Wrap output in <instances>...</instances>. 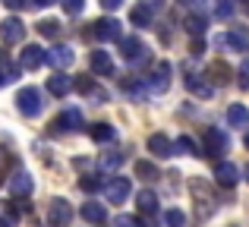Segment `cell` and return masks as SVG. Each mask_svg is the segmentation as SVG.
Listing matches in <instances>:
<instances>
[{"mask_svg": "<svg viewBox=\"0 0 249 227\" xmlns=\"http://www.w3.org/2000/svg\"><path fill=\"white\" fill-rule=\"evenodd\" d=\"M44 60H48L54 70H67V67H73L76 54H73V48H70V44H54L51 51H44Z\"/></svg>", "mask_w": 249, "mask_h": 227, "instance_id": "3", "label": "cell"}, {"mask_svg": "<svg viewBox=\"0 0 249 227\" xmlns=\"http://www.w3.org/2000/svg\"><path fill=\"white\" fill-rule=\"evenodd\" d=\"M180 3H196V0H180Z\"/></svg>", "mask_w": 249, "mask_h": 227, "instance_id": "44", "label": "cell"}, {"mask_svg": "<svg viewBox=\"0 0 249 227\" xmlns=\"http://www.w3.org/2000/svg\"><path fill=\"white\" fill-rule=\"evenodd\" d=\"M218 44L233 48V51H249V29H233V32H227V35L218 38Z\"/></svg>", "mask_w": 249, "mask_h": 227, "instance_id": "9", "label": "cell"}, {"mask_svg": "<svg viewBox=\"0 0 249 227\" xmlns=\"http://www.w3.org/2000/svg\"><path fill=\"white\" fill-rule=\"evenodd\" d=\"M44 63V48L41 44H29V48L22 51V57H19V67L22 70H38Z\"/></svg>", "mask_w": 249, "mask_h": 227, "instance_id": "10", "label": "cell"}, {"mask_svg": "<svg viewBox=\"0 0 249 227\" xmlns=\"http://www.w3.org/2000/svg\"><path fill=\"white\" fill-rule=\"evenodd\" d=\"M0 227H10V218H0Z\"/></svg>", "mask_w": 249, "mask_h": 227, "instance_id": "43", "label": "cell"}, {"mask_svg": "<svg viewBox=\"0 0 249 227\" xmlns=\"http://www.w3.org/2000/svg\"><path fill=\"white\" fill-rule=\"evenodd\" d=\"M114 224H117V227H145V224L139 221V218H133V215H117V218H114Z\"/></svg>", "mask_w": 249, "mask_h": 227, "instance_id": "31", "label": "cell"}, {"mask_svg": "<svg viewBox=\"0 0 249 227\" xmlns=\"http://www.w3.org/2000/svg\"><path fill=\"white\" fill-rule=\"evenodd\" d=\"M227 152V136L221 133V129H205V148H202V155H212V158H218V155Z\"/></svg>", "mask_w": 249, "mask_h": 227, "instance_id": "6", "label": "cell"}, {"mask_svg": "<svg viewBox=\"0 0 249 227\" xmlns=\"http://www.w3.org/2000/svg\"><path fill=\"white\" fill-rule=\"evenodd\" d=\"M91 73L95 76H114V60L107 51H91Z\"/></svg>", "mask_w": 249, "mask_h": 227, "instance_id": "11", "label": "cell"}, {"mask_svg": "<svg viewBox=\"0 0 249 227\" xmlns=\"http://www.w3.org/2000/svg\"><path fill=\"white\" fill-rule=\"evenodd\" d=\"M120 3H123V0H101L104 10H120Z\"/></svg>", "mask_w": 249, "mask_h": 227, "instance_id": "40", "label": "cell"}, {"mask_svg": "<svg viewBox=\"0 0 249 227\" xmlns=\"http://www.w3.org/2000/svg\"><path fill=\"white\" fill-rule=\"evenodd\" d=\"M246 145H249V133H246Z\"/></svg>", "mask_w": 249, "mask_h": 227, "instance_id": "46", "label": "cell"}, {"mask_svg": "<svg viewBox=\"0 0 249 227\" xmlns=\"http://www.w3.org/2000/svg\"><path fill=\"white\" fill-rule=\"evenodd\" d=\"M136 205H139L142 215H155V211H158V196H155L152 190H142L139 196H136Z\"/></svg>", "mask_w": 249, "mask_h": 227, "instance_id": "19", "label": "cell"}, {"mask_svg": "<svg viewBox=\"0 0 249 227\" xmlns=\"http://www.w3.org/2000/svg\"><path fill=\"white\" fill-rule=\"evenodd\" d=\"M70 88H73V79H70L67 73H54V76L48 79V92H51V95H57V98H63Z\"/></svg>", "mask_w": 249, "mask_h": 227, "instance_id": "17", "label": "cell"}, {"mask_svg": "<svg viewBox=\"0 0 249 227\" xmlns=\"http://www.w3.org/2000/svg\"><path fill=\"white\" fill-rule=\"evenodd\" d=\"M76 88H79V92H91L95 82H91V79H79V82H76Z\"/></svg>", "mask_w": 249, "mask_h": 227, "instance_id": "38", "label": "cell"}, {"mask_svg": "<svg viewBox=\"0 0 249 227\" xmlns=\"http://www.w3.org/2000/svg\"><path fill=\"white\" fill-rule=\"evenodd\" d=\"M79 186H82L85 192H98V190H101L104 183H101V180H98V177H82V180H79Z\"/></svg>", "mask_w": 249, "mask_h": 227, "instance_id": "33", "label": "cell"}, {"mask_svg": "<svg viewBox=\"0 0 249 227\" xmlns=\"http://www.w3.org/2000/svg\"><path fill=\"white\" fill-rule=\"evenodd\" d=\"M186 88L196 95V98H212V92H214V88L208 86L202 76H196V73H193V76H186Z\"/></svg>", "mask_w": 249, "mask_h": 227, "instance_id": "18", "label": "cell"}, {"mask_svg": "<svg viewBox=\"0 0 249 227\" xmlns=\"http://www.w3.org/2000/svg\"><path fill=\"white\" fill-rule=\"evenodd\" d=\"M57 133H73V129H79L82 126V114L79 111H63L60 117H57Z\"/></svg>", "mask_w": 249, "mask_h": 227, "instance_id": "16", "label": "cell"}, {"mask_svg": "<svg viewBox=\"0 0 249 227\" xmlns=\"http://www.w3.org/2000/svg\"><path fill=\"white\" fill-rule=\"evenodd\" d=\"M48 3H54V0H32V6H48Z\"/></svg>", "mask_w": 249, "mask_h": 227, "instance_id": "42", "label": "cell"}, {"mask_svg": "<svg viewBox=\"0 0 249 227\" xmlns=\"http://www.w3.org/2000/svg\"><path fill=\"white\" fill-rule=\"evenodd\" d=\"M16 107H19V114H25V117H38V114H41V107H44L41 92H38L35 86L19 88V92H16Z\"/></svg>", "mask_w": 249, "mask_h": 227, "instance_id": "1", "label": "cell"}, {"mask_svg": "<svg viewBox=\"0 0 249 227\" xmlns=\"http://www.w3.org/2000/svg\"><path fill=\"white\" fill-rule=\"evenodd\" d=\"M79 215L85 218V221H91V224H104V205H98V202H85Z\"/></svg>", "mask_w": 249, "mask_h": 227, "instance_id": "23", "label": "cell"}, {"mask_svg": "<svg viewBox=\"0 0 249 227\" xmlns=\"http://www.w3.org/2000/svg\"><path fill=\"white\" fill-rule=\"evenodd\" d=\"M227 123H231V126H246L249 123V107L246 105H231L227 107Z\"/></svg>", "mask_w": 249, "mask_h": 227, "instance_id": "21", "label": "cell"}, {"mask_svg": "<svg viewBox=\"0 0 249 227\" xmlns=\"http://www.w3.org/2000/svg\"><path fill=\"white\" fill-rule=\"evenodd\" d=\"M117 136V129L110 126V123H95V126H91V139L95 142H110Z\"/></svg>", "mask_w": 249, "mask_h": 227, "instance_id": "25", "label": "cell"}, {"mask_svg": "<svg viewBox=\"0 0 249 227\" xmlns=\"http://www.w3.org/2000/svg\"><path fill=\"white\" fill-rule=\"evenodd\" d=\"M174 152H180V155H202V152H199V145H196L189 136H180V139L174 142Z\"/></svg>", "mask_w": 249, "mask_h": 227, "instance_id": "26", "label": "cell"}, {"mask_svg": "<svg viewBox=\"0 0 249 227\" xmlns=\"http://www.w3.org/2000/svg\"><path fill=\"white\" fill-rule=\"evenodd\" d=\"M186 32L189 35H196V38H202L205 35V16H199V13H193V16H186Z\"/></svg>", "mask_w": 249, "mask_h": 227, "instance_id": "24", "label": "cell"}, {"mask_svg": "<svg viewBox=\"0 0 249 227\" xmlns=\"http://www.w3.org/2000/svg\"><path fill=\"white\" fill-rule=\"evenodd\" d=\"M10 10H22V6H29V0H3Z\"/></svg>", "mask_w": 249, "mask_h": 227, "instance_id": "39", "label": "cell"}, {"mask_svg": "<svg viewBox=\"0 0 249 227\" xmlns=\"http://www.w3.org/2000/svg\"><path fill=\"white\" fill-rule=\"evenodd\" d=\"M63 10H67L70 16H79L85 10V0H63Z\"/></svg>", "mask_w": 249, "mask_h": 227, "instance_id": "34", "label": "cell"}, {"mask_svg": "<svg viewBox=\"0 0 249 227\" xmlns=\"http://www.w3.org/2000/svg\"><path fill=\"white\" fill-rule=\"evenodd\" d=\"M16 79V70L13 67H0V86H6V82Z\"/></svg>", "mask_w": 249, "mask_h": 227, "instance_id": "36", "label": "cell"}, {"mask_svg": "<svg viewBox=\"0 0 249 227\" xmlns=\"http://www.w3.org/2000/svg\"><path fill=\"white\" fill-rule=\"evenodd\" d=\"M136 177H142V180H155V177H158V171H155L152 161H136Z\"/></svg>", "mask_w": 249, "mask_h": 227, "instance_id": "27", "label": "cell"}, {"mask_svg": "<svg viewBox=\"0 0 249 227\" xmlns=\"http://www.w3.org/2000/svg\"><path fill=\"white\" fill-rule=\"evenodd\" d=\"M214 180H218L221 186H233L240 180V171H237V164H231V161H221L218 167H214Z\"/></svg>", "mask_w": 249, "mask_h": 227, "instance_id": "14", "label": "cell"}, {"mask_svg": "<svg viewBox=\"0 0 249 227\" xmlns=\"http://www.w3.org/2000/svg\"><path fill=\"white\" fill-rule=\"evenodd\" d=\"M237 86L240 88H249V60L240 63V70H237Z\"/></svg>", "mask_w": 249, "mask_h": 227, "instance_id": "32", "label": "cell"}, {"mask_svg": "<svg viewBox=\"0 0 249 227\" xmlns=\"http://www.w3.org/2000/svg\"><path fill=\"white\" fill-rule=\"evenodd\" d=\"M148 152H152L155 158H170V155H174V142H170L164 133H155L152 139H148Z\"/></svg>", "mask_w": 249, "mask_h": 227, "instance_id": "12", "label": "cell"}, {"mask_svg": "<svg viewBox=\"0 0 249 227\" xmlns=\"http://www.w3.org/2000/svg\"><path fill=\"white\" fill-rule=\"evenodd\" d=\"M48 221H51V227H70V221H73V205L57 196L48 209Z\"/></svg>", "mask_w": 249, "mask_h": 227, "instance_id": "2", "label": "cell"}, {"mask_svg": "<svg viewBox=\"0 0 249 227\" xmlns=\"http://www.w3.org/2000/svg\"><path fill=\"white\" fill-rule=\"evenodd\" d=\"M129 22L133 25H152V6L148 3H139V6H133V13H129Z\"/></svg>", "mask_w": 249, "mask_h": 227, "instance_id": "22", "label": "cell"}, {"mask_svg": "<svg viewBox=\"0 0 249 227\" xmlns=\"http://www.w3.org/2000/svg\"><path fill=\"white\" fill-rule=\"evenodd\" d=\"M189 51H193V54H196V57H199V54H202V51H205V44H202V41H199V38H196V41H193V44H189Z\"/></svg>", "mask_w": 249, "mask_h": 227, "instance_id": "41", "label": "cell"}, {"mask_svg": "<svg viewBox=\"0 0 249 227\" xmlns=\"http://www.w3.org/2000/svg\"><path fill=\"white\" fill-rule=\"evenodd\" d=\"M91 35L98 41H120V22L117 19H98V22H91Z\"/></svg>", "mask_w": 249, "mask_h": 227, "instance_id": "5", "label": "cell"}, {"mask_svg": "<svg viewBox=\"0 0 249 227\" xmlns=\"http://www.w3.org/2000/svg\"><path fill=\"white\" fill-rule=\"evenodd\" d=\"M208 76H212V82H218V86H227V82H231V67H227L224 60H214L212 67H208Z\"/></svg>", "mask_w": 249, "mask_h": 227, "instance_id": "20", "label": "cell"}, {"mask_svg": "<svg viewBox=\"0 0 249 227\" xmlns=\"http://www.w3.org/2000/svg\"><path fill=\"white\" fill-rule=\"evenodd\" d=\"M123 161V155L120 152H114V155H107V158H101V167H117Z\"/></svg>", "mask_w": 249, "mask_h": 227, "instance_id": "37", "label": "cell"}, {"mask_svg": "<svg viewBox=\"0 0 249 227\" xmlns=\"http://www.w3.org/2000/svg\"><path fill=\"white\" fill-rule=\"evenodd\" d=\"M246 180H249V164H246Z\"/></svg>", "mask_w": 249, "mask_h": 227, "instance_id": "45", "label": "cell"}, {"mask_svg": "<svg viewBox=\"0 0 249 227\" xmlns=\"http://www.w3.org/2000/svg\"><path fill=\"white\" fill-rule=\"evenodd\" d=\"M38 32H41L44 38H57V35H60V22H54V19H41V22H38Z\"/></svg>", "mask_w": 249, "mask_h": 227, "instance_id": "28", "label": "cell"}, {"mask_svg": "<svg viewBox=\"0 0 249 227\" xmlns=\"http://www.w3.org/2000/svg\"><path fill=\"white\" fill-rule=\"evenodd\" d=\"M164 224L167 227H183V224H186V215H183L180 209H170L167 215H164Z\"/></svg>", "mask_w": 249, "mask_h": 227, "instance_id": "30", "label": "cell"}, {"mask_svg": "<svg viewBox=\"0 0 249 227\" xmlns=\"http://www.w3.org/2000/svg\"><path fill=\"white\" fill-rule=\"evenodd\" d=\"M22 35H25V25L19 22L16 16H13V19H3V25H0V41H3V44L22 41Z\"/></svg>", "mask_w": 249, "mask_h": 227, "instance_id": "7", "label": "cell"}, {"mask_svg": "<svg viewBox=\"0 0 249 227\" xmlns=\"http://www.w3.org/2000/svg\"><path fill=\"white\" fill-rule=\"evenodd\" d=\"M13 164V155L6 152V148H0V183H3V177H6V167Z\"/></svg>", "mask_w": 249, "mask_h": 227, "instance_id": "35", "label": "cell"}, {"mask_svg": "<svg viewBox=\"0 0 249 227\" xmlns=\"http://www.w3.org/2000/svg\"><path fill=\"white\" fill-rule=\"evenodd\" d=\"M32 190H35V183H32L29 174L16 171V174L10 177V192H13V196H32Z\"/></svg>", "mask_w": 249, "mask_h": 227, "instance_id": "15", "label": "cell"}, {"mask_svg": "<svg viewBox=\"0 0 249 227\" xmlns=\"http://www.w3.org/2000/svg\"><path fill=\"white\" fill-rule=\"evenodd\" d=\"M167 86H170V63H158L152 79H148V88L152 92H167Z\"/></svg>", "mask_w": 249, "mask_h": 227, "instance_id": "13", "label": "cell"}, {"mask_svg": "<svg viewBox=\"0 0 249 227\" xmlns=\"http://www.w3.org/2000/svg\"><path fill=\"white\" fill-rule=\"evenodd\" d=\"M101 190H104V196H107V202H126V196H129V177H110Z\"/></svg>", "mask_w": 249, "mask_h": 227, "instance_id": "4", "label": "cell"}, {"mask_svg": "<svg viewBox=\"0 0 249 227\" xmlns=\"http://www.w3.org/2000/svg\"><path fill=\"white\" fill-rule=\"evenodd\" d=\"M120 54L126 57V63H139L145 60V44L139 38H120Z\"/></svg>", "mask_w": 249, "mask_h": 227, "instance_id": "8", "label": "cell"}, {"mask_svg": "<svg viewBox=\"0 0 249 227\" xmlns=\"http://www.w3.org/2000/svg\"><path fill=\"white\" fill-rule=\"evenodd\" d=\"M233 10H237V6H233V0H218V3H214V13H218V19H231Z\"/></svg>", "mask_w": 249, "mask_h": 227, "instance_id": "29", "label": "cell"}]
</instances>
